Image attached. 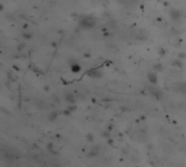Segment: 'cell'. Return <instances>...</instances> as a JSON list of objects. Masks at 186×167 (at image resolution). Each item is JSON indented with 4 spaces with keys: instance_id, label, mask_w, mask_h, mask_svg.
I'll use <instances>...</instances> for the list:
<instances>
[{
    "instance_id": "obj_1",
    "label": "cell",
    "mask_w": 186,
    "mask_h": 167,
    "mask_svg": "<svg viewBox=\"0 0 186 167\" xmlns=\"http://www.w3.org/2000/svg\"><path fill=\"white\" fill-rule=\"evenodd\" d=\"M79 25L83 28H92L96 25V21L91 16H85L79 21Z\"/></svg>"
},
{
    "instance_id": "obj_3",
    "label": "cell",
    "mask_w": 186,
    "mask_h": 167,
    "mask_svg": "<svg viewBox=\"0 0 186 167\" xmlns=\"http://www.w3.org/2000/svg\"><path fill=\"white\" fill-rule=\"evenodd\" d=\"M170 14H171V18H172L174 21H178L181 18V12L177 11V10H172Z\"/></svg>"
},
{
    "instance_id": "obj_2",
    "label": "cell",
    "mask_w": 186,
    "mask_h": 167,
    "mask_svg": "<svg viewBox=\"0 0 186 167\" xmlns=\"http://www.w3.org/2000/svg\"><path fill=\"white\" fill-rule=\"evenodd\" d=\"M148 80H149L152 85H156L158 82V77H157V74L153 73V72H150V73H148Z\"/></svg>"
},
{
    "instance_id": "obj_13",
    "label": "cell",
    "mask_w": 186,
    "mask_h": 167,
    "mask_svg": "<svg viewBox=\"0 0 186 167\" xmlns=\"http://www.w3.org/2000/svg\"><path fill=\"white\" fill-rule=\"evenodd\" d=\"M178 56H180V57H184L185 54H184V53H180V55H178Z\"/></svg>"
},
{
    "instance_id": "obj_9",
    "label": "cell",
    "mask_w": 186,
    "mask_h": 167,
    "mask_svg": "<svg viewBox=\"0 0 186 167\" xmlns=\"http://www.w3.org/2000/svg\"><path fill=\"white\" fill-rule=\"evenodd\" d=\"M157 72H162L163 71V66L161 64H157V65H155V67H153Z\"/></svg>"
},
{
    "instance_id": "obj_12",
    "label": "cell",
    "mask_w": 186,
    "mask_h": 167,
    "mask_svg": "<svg viewBox=\"0 0 186 167\" xmlns=\"http://www.w3.org/2000/svg\"><path fill=\"white\" fill-rule=\"evenodd\" d=\"M23 37H24L25 39H31V38H32V35L28 34V33H25V34L23 35Z\"/></svg>"
},
{
    "instance_id": "obj_6",
    "label": "cell",
    "mask_w": 186,
    "mask_h": 167,
    "mask_svg": "<svg viewBox=\"0 0 186 167\" xmlns=\"http://www.w3.org/2000/svg\"><path fill=\"white\" fill-rule=\"evenodd\" d=\"M65 100L68 101V102H70L71 104H73V103L76 101V99L74 98V97L72 96V94H66V96H65Z\"/></svg>"
},
{
    "instance_id": "obj_4",
    "label": "cell",
    "mask_w": 186,
    "mask_h": 167,
    "mask_svg": "<svg viewBox=\"0 0 186 167\" xmlns=\"http://www.w3.org/2000/svg\"><path fill=\"white\" fill-rule=\"evenodd\" d=\"M47 149H48V151L50 152V153H52V154H55V155H57V154L59 153V152L56 151V149H55V147H54V144L51 143V142L47 144Z\"/></svg>"
},
{
    "instance_id": "obj_5",
    "label": "cell",
    "mask_w": 186,
    "mask_h": 167,
    "mask_svg": "<svg viewBox=\"0 0 186 167\" xmlns=\"http://www.w3.org/2000/svg\"><path fill=\"white\" fill-rule=\"evenodd\" d=\"M89 76H92V77H100L101 74H100V72L98 70H94V71H91L89 72Z\"/></svg>"
},
{
    "instance_id": "obj_11",
    "label": "cell",
    "mask_w": 186,
    "mask_h": 167,
    "mask_svg": "<svg viewBox=\"0 0 186 167\" xmlns=\"http://www.w3.org/2000/svg\"><path fill=\"white\" fill-rule=\"evenodd\" d=\"M86 139H87L88 142H93V141H94V136H93L92 134H88V135L86 136Z\"/></svg>"
},
{
    "instance_id": "obj_8",
    "label": "cell",
    "mask_w": 186,
    "mask_h": 167,
    "mask_svg": "<svg viewBox=\"0 0 186 167\" xmlns=\"http://www.w3.org/2000/svg\"><path fill=\"white\" fill-rule=\"evenodd\" d=\"M174 66H178V67H182L183 66V63H182V61H180V60H175V61H173V63H172Z\"/></svg>"
},
{
    "instance_id": "obj_7",
    "label": "cell",
    "mask_w": 186,
    "mask_h": 167,
    "mask_svg": "<svg viewBox=\"0 0 186 167\" xmlns=\"http://www.w3.org/2000/svg\"><path fill=\"white\" fill-rule=\"evenodd\" d=\"M71 70H72L73 73H78V72L81 71V66H79L78 64H72Z\"/></svg>"
},
{
    "instance_id": "obj_10",
    "label": "cell",
    "mask_w": 186,
    "mask_h": 167,
    "mask_svg": "<svg viewBox=\"0 0 186 167\" xmlns=\"http://www.w3.org/2000/svg\"><path fill=\"white\" fill-rule=\"evenodd\" d=\"M57 117H58V113H56V112H55V113H51V114H50V116H49V119H50V120H55Z\"/></svg>"
}]
</instances>
